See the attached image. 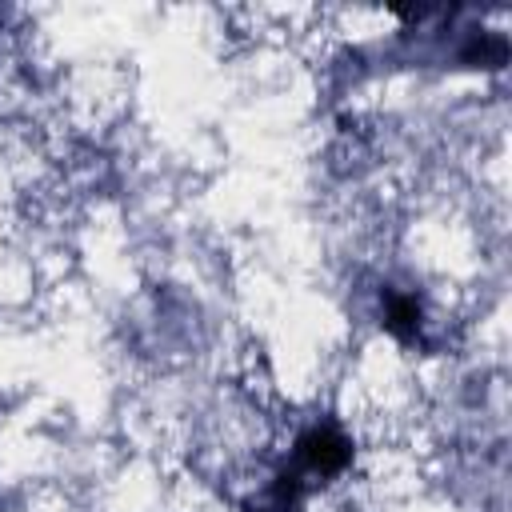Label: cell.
Wrapping results in <instances>:
<instances>
[{
    "mask_svg": "<svg viewBox=\"0 0 512 512\" xmlns=\"http://www.w3.org/2000/svg\"><path fill=\"white\" fill-rule=\"evenodd\" d=\"M300 460L312 472H336L348 460V444L328 428H312L308 436H300Z\"/></svg>",
    "mask_w": 512,
    "mask_h": 512,
    "instance_id": "1",
    "label": "cell"
},
{
    "mask_svg": "<svg viewBox=\"0 0 512 512\" xmlns=\"http://www.w3.org/2000/svg\"><path fill=\"white\" fill-rule=\"evenodd\" d=\"M416 324H420V308H416L412 300H400V296H396V300L388 304V328H396V332L408 336V332H416Z\"/></svg>",
    "mask_w": 512,
    "mask_h": 512,
    "instance_id": "2",
    "label": "cell"
}]
</instances>
